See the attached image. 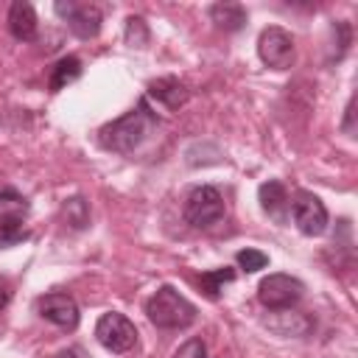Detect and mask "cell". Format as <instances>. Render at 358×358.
Masks as SVG:
<instances>
[{
    "label": "cell",
    "mask_w": 358,
    "mask_h": 358,
    "mask_svg": "<svg viewBox=\"0 0 358 358\" xmlns=\"http://www.w3.org/2000/svg\"><path fill=\"white\" fill-rule=\"evenodd\" d=\"M148 95L157 98L159 103H165L168 109H179V106L187 103L190 90H187L185 81H179V78H173V76H162V78H154V81L148 84Z\"/></svg>",
    "instance_id": "obj_12"
},
{
    "label": "cell",
    "mask_w": 358,
    "mask_h": 358,
    "mask_svg": "<svg viewBox=\"0 0 358 358\" xmlns=\"http://www.w3.org/2000/svg\"><path fill=\"white\" fill-rule=\"evenodd\" d=\"M210 20L221 31H241L246 22V8L241 3H215L210 6Z\"/></svg>",
    "instance_id": "obj_15"
},
{
    "label": "cell",
    "mask_w": 358,
    "mask_h": 358,
    "mask_svg": "<svg viewBox=\"0 0 358 358\" xmlns=\"http://www.w3.org/2000/svg\"><path fill=\"white\" fill-rule=\"evenodd\" d=\"M126 42L129 45H137V48H143L148 42V28H145V20L143 17H129L126 20Z\"/></svg>",
    "instance_id": "obj_18"
},
{
    "label": "cell",
    "mask_w": 358,
    "mask_h": 358,
    "mask_svg": "<svg viewBox=\"0 0 358 358\" xmlns=\"http://www.w3.org/2000/svg\"><path fill=\"white\" fill-rule=\"evenodd\" d=\"M257 199H260V207L268 218H274L277 224H285L288 215H291V199H288V190L282 182L277 179H268L260 185L257 190Z\"/></svg>",
    "instance_id": "obj_10"
},
{
    "label": "cell",
    "mask_w": 358,
    "mask_h": 358,
    "mask_svg": "<svg viewBox=\"0 0 358 358\" xmlns=\"http://www.w3.org/2000/svg\"><path fill=\"white\" fill-rule=\"evenodd\" d=\"M229 280H235V271L232 268H218V271H210V274H201V285H207V294L215 299L218 296V291H221V282H229Z\"/></svg>",
    "instance_id": "obj_19"
},
{
    "label": "cell",
    "mask_w": 358,
    "mask_h": 358,
    "mask_svg": "<svg viewBox=\"0 0 358 358\" xmlns=\"http://www.w3.org/2000/svg\"><path fill=\"white\" fill-rule=\"evenodd\" d=\"M62 213H64V218H67V224H70L73 229H84V227L90 224V207H87V201H84L81 196L67 199L64 207H62Z\"/></svg>",
    "instance_id": "obj_16"
},
{
    "label": "cell",
    "mask_w": 358,
    "mask_h": 358,
    "mask_svg": "<svg viewBox=\"0 0 358 358\" xmlns=\"http://www.w3.org/2000/svg\"><path fill=\"white\" fill-rule=\"evenodd\" d=\"M95 338L109 350V352H129V350H134V344H137V327L131 324V319L129 316H123V313H117V310H109V313H103L101 319H98V324H95Z\"/></svg>",
    "instance_id": "obj_6"
},
{
    "label": "cell",
    "mask_w": 358,
    "mask_h": 358,
    "mask_svg": "<svg viewBox=\"0 0 358 358\" xmlns=\"http://www.w3.org/2000/svg\"><path fill=\"white\" fill-rule=\"evenodd\" d=\"M25 238H28V232L22 229V224H0V249L14 246V243H20Z\"/></svg>",
    "instance_id": "obj_20"
},
{
    "label": "cell",
    "mask_w": 358,
    "mask_h": 358,
    "mask_svg": "<svg viewBox=\"0 0 358 358\" xmlns=\"http://www.w3.org/2000/svg\"><path fill=\"white\" fill-rule=\"evenodd\" d=\"M227 207H224V199L221 193L213 187V185H199L187 193L185 199V207H182V215L190 227L196 229H207L213 224H218L224 218Z\"/></svg>",
    "instance_id": "obj_3"
},
{
    "label": "cell",
    "mask_w": 358,
    "mask_h": 358,
    "mask_svg": "<svg viewBox=\"0 0 358 358\" xmlns=\"http://www.w3.org/2000/svg\"><path fill=\"white\" fill-rule=\"evenodd\" d=\"M36 308H39V316L42 319H48L50 324H56L62 330H76L78 327V305L64 291H53V294L39 296Z\"/></svg>",
    "instance_id": "obj_9"
},
{
    "label": "cell",
    "mask_w": 358,
    "mask_h": 358,
    "mask_svg": "<svg viewBox=\"0 0 358 358\" xmlns=\"http://www.w3.org/2000/svg\"><path fill=\"white\" fill-rule=\"evenodd\" d=\"M56 14L67 22V28L78 39H92L101 31V11L90 3H76V0H59Z\"/></svg>",
    "instance_id": "obj_8"
},
{
    "label": "cell",
    "mask_w": 358,
    "mask_h": 358,
    "mask_svg": "<svg viewBox=\"0 0 358 358\" xmlns=\"http://www.w3.org/2000/svg\"><path fill=\"white\" fill-rule=\"evenodd\" d=\"M36 28L39 25H36L34 6L25 3V0L11 3V8H8V31H11V36L20 39V42H34L36 39Z\"/></svg>",
    "instance_id": "obj_11"
},
{
    "label": "cell",
    "mask_w": 358,
    "mask_h": 358,
    "mask_svg": "<svg viewBox=\"0 0 358 358\" xmlns=\"http://www.w3.org/2000/svg\"><path fill=\"white\" fill-rule=\"evenodd\" d=\"M257 56L271 70H288L294 64V56H296L291 34L285 28H280V25L263 28L260 36H257Z\"/></svg>",
    "instance_id": "obj_4"
},
{
    "label": "cell",
    "mask_w": 358,
    "mask_h": 358,
    "mask_svg": "<svg viewBox=\"0 0 358 358\" xmlns=\"http://www.w3.org/2000/svg\"><path fill=\"white\" fill-rule=\"evenodd\" d=\"M145 316L154 327L162 330H185L196 322V305L179 294L173 285H159L145 299Z\"/></svg>",
    "instance_id": "obj_2"
},
{
    "label": "cell",
    "mask_w": 358,
    "mask_h": 358,
    "mask_svg": "<svg viewBox=\"0 0 358 358\" xmlns=\"http://www.w3.org/2000/svg\"><path fill=\"white\" fill-rule=\"evenodd\" d=\"M157 129V117L148 106V101H137L123 117L101 126L98 131V143L106 148V151H115V154H131L134 148L143 145V140Z\"/></svg>",
    "instance_id": "obj_1"
},
{
    "label": "cell",
    "mask_w": 358,
    "mask_h": 358,
    "mask_svg": "<svg viewBox=\"0 0 358 358\" xmlns=\"http://www.w3.org/2000/svg\"><path fill=\"white\" fill-rule=\"evenodd\" d=\"M173 358H207V347H204L201 338H187V341L173 352Z\"/></svg>",
    "instance_id": "obj_21"
},
{
    "label": "cell",
    "mask_w": 358,
    "mask_h": 358,
    "mask_svg": "<svg viewBox=\"0 0 358 358\" xmlns=\"http://www.w3.org/2000/svg\"><path fill=\"white\" fill-rule=\"evenodd\" d=\"M28 210H31V204L22 193H17L14 187L0 190V224H22Z\"/></svg>",
    "instance_id": "obj_13"
},
{
    "label": "cell",
    "mask_w": 358,
    "mask_h": 358,
    "mask_svg": "<svg viewBox=\"0 0 358 358\" xmlns=\"http://www.w3.org/2000/svg\"><path fill=\"white\" fill-rule=\"evenodd\" d=\"M352 117H355V101H350V103H347V117H344V131H347L350 137H352V131H355Z\"/></svg>",
    "instance_id": "obj_22"
},
{
    "label": "cell",
    "mask_w": 358,
    "mask_h": 358,
    "mask_svg": "<svg viewBox=\"0 0 358 358\" xmlns=\"http://www.w3.org/2000/svg\"><path fill=\"white\" fill-rule=\"evenodd\" d=\"M8 299H11L8 282H6V280H0V308H6V305H8Z\"/></svg>",
    "instance_id": "obj_23"
},
{
    "label": "cell",
    "mask_w": 358,
    "mask_h": 358,
    "mask_svg": "<svg viewBox=\"0 0 358 358\" xmlns=\"http://www.w3.org/2000/svg\"><path fill=\"white\" fill-rule=\"evenodd\" d=\"M302 294H305L302 280H296L291 274H268L257 285V299L268 310H285V308L296 305L302 299Z\"/></svg>",
    "instance_id": "obj_5"
},
{
    "label": "cell",
    "mask_w": 358,
    "mask_h": 358,
    "mask_svg": "<svg viewBox=\"0 0 358 358\" xmlns=\"http://www.w3.org/2000/svg\"><path fill=\"white\" fill-rule=\"evenodd\" d=\"M81 73H84V67H81V59H78V56H64V59H59V62L50 67V81H48L50 92H59V90H64L67 84L78 81Z\"/></svg>",
    "instance_id": "obj_14"
},
{
    "label": "cell",
    "mask_w": 358,
    "mask_h": 358,
    "mask_svg": "<svg viewBox=\"0 0 358 358\" xmlns=\"http://www.w3.org/2000/svg\"><path fill=\"white\" fill-rule=\"evenodd\" d=\"M291 213H294V224L302 235L308 238H316L327 229V207L322 204L319 196L308 193V190H299L291 201Z\"/></svg>",
    "instance_id": "obj_7"
},
{
    "label": "cell",
    "mask_w": 358,
    "mask_h": 358,
    "mask_svg": "<svg viewBox=\"0 0 358 358\" xmlns=\"http://www.w3.org/2000/svg\"><path fill=\"white\" fill-rule=\"evenodd\" d=\"M235 260H238V266H241L243 271H260V268L268 266V255H263V252H257V249H241V252L235 255Z\"/></svg>",
    "instance_id": "obj_17"
}]
</instances>
